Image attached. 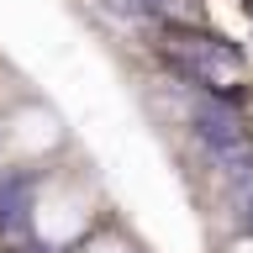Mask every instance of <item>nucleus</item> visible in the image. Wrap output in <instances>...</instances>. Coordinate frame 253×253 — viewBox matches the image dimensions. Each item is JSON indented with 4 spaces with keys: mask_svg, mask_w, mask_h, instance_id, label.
I'll list each match as a JSON object with an SVG mask.
<instances>
[{
    "mask_svg": "<svg viewBox=\"0 0 253 253\" xmlns=\"http://www.w3.org/2000/svg\"><path fill=\"white\" fill-rule=\"evenodd\" d=\"M5 142H11V153H21V158H42V153H53L63 142V126H58V116L47 106H21V111H11V122H5Z\"/></svg>",
    "mask_w": 253,
    "mask_h": 253,
    "instance_id": "obj_1",
    "label": "nucleus"
}]
</instances>
